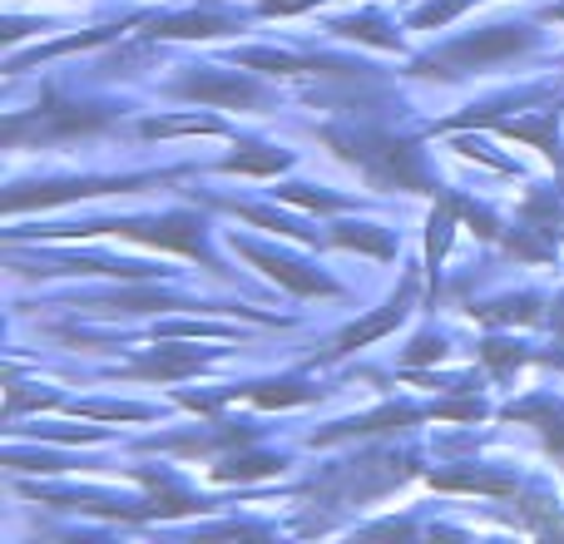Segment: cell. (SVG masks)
<instances>
[{"instance_id":"484cf974","label":"cell","mask_w":564,"mask_h":544,"mask_svg":"<svg viewBox=\"0 0 564 544\" xmlns=\"http://www.w3.org/2000/svg\"><path fill=\"white\" fill-rule=\"evenodd\" d=\"M545 436H550V446H555L560 460H564V416H550L545 411Z\"/></svg>"},{"instance_id":"e0dca14e","label":"cell","mask_w":564,"mask_h":544,"mask_svg":"<svg viewBox=\"0 0 564 544\" xmlns=\"http://www.w3.org/2000/svg\"><path fill=\"white\" fill-rule=\"evenodd\" d=\"M278 470H282L278 456H248V460H224L214 476L218 480H258V476H278Z\"/></svg>"},{"instance_id":"83f0119b","label":"cell","mask_w":564,"mask_h":544,"mask_svg":"<svg viewBox=\"0 0 564 544\" xmlns=\"http://www.w3.org/2000/svg\"><path fill=\"white\" fill-rule=\"evenodd\" d=\"M550 15H560V20H564V6H555V10H550Z\"/></svg>"},{"instance_id":"6da1fadb","label":"cell","mask_w":564,"mask_h":544,"mask_svg":"<svg viewBox=\"0 0 564 544\" xmlns=\"http://www.w3.org/2000/svg\"><path fill=\"white\" fill-rule=\"evenodd\" d=\"M327 144H337L341 159L367 168V178L377 188H411V194H431L426 174H421V159L411 144H397L387 134H341V129H327Z\"/></svg>"},{"instance_id":"3957f363","label":"cell","mask_w":564,"mask_h":544,"mask_svg":"<svg viewBox=\"0 0 564 544\" xmlns=\"http://www.w3.org/2000/svg\"><path fill=\"white\" fill-rule=\"evenodd\" d=\"M149 178H69V184H45L30 194H6V214L20 208H50V204H69V198H99V194H134Z\"/></svg>"},{"instance_id":"ba28073f","label":"cell","mask_w":564,"mask_h":544,"mask_svg":"<svg viewBox=\"0 0 564 544\" xmlns=\"http://www.w3.org/2000/svg\"><path fill=\"white\" fill-rule=\"evenodd\" d=\"M184 99H198V105H253L258 89L238 75H198V79H184L178 85Z\"/></svg>"},{"instance_id":"4316f807","label":"cell","mask_w":564,"mask_h":544,"mask_svg":"<svg viewBox=\"0 0 564 544\" xmlns=\"http://www.w3.org/2000/svg\"><path fill=\"white\" fill-rule=\"evenodd\" d=\"M555 327H560V337H564V302L555 307Z\"/></svg>"},{"instance_id":"8fae6325","label":"cell","mask_w":564,"mask_h":544,"mask_svg":"<svg viewBox=\"0 0 564 544\" xmlns=\"http://www.w3.org/2000/svg\"><path fill=\"white\" fill-rule=\"evenodd\" d=\"M224 30H234V20H224V15H178V20H159L149 35H159V40H214V35H224Z\"/></svg>"},{"instance_id":"7c38bea8","label":"cell","mask_w":564,"mask_h":544,"mask_svg":"<svg viewBox=\"0 0 564 544\" xmlns=\"http://www.w3.org/2000/svg\"><path fill=\"white\" fill-rule=\"evenodd\" d=\"M436 490H480V496H516L510 476H480V470H451V476H431Z\"/></svg>"},{"instance_id":"30bf717a","label":"cell","mask_w":564,"mask_h":544,"mask_svg":"<svg viewBox=\"0 0 564 544\" xmlns=\"http://www.w3.org/2000/svg\"><path fill=\"white\" fill-rule=\"evenodd\" d=\"M208 357H198V351H154L149 361H134V367L124 371V377H149V381H178V377H194V371H204Z\"/></svg>"},{"instance_id":"8992f818","label":"cell","mask_w":564,"mask_h":544,"mask_svg":"<svg viewBox=\"0 0 564 544\" xmlns=\"http://www.w3.org/2000/svg\"><path fill=\"white\" fill-rule=\"evenodd\" d=\"M411 297H416V282H406V287H401L397 297H391L381 312H371L367 322H357V327H347V331H341V337H337V347H332V357H341V351H357V347H367V341L387 337V331L397 327V322L411 312Z\"/></svg>"},{"instance_id":"d4e9b609","label":"cell","mask_w":564,"mask_h":544,"mask_svg":"<svg viewBox=\"0 0 564 544\" xmlns=\"http://www.w3.org/2000/svg\"><path fill=\"white\" fill-rule=\"evenodd\" d=\"M441 421H476L480 416V401H451V406H436Z\"/></svg>"},{"instance_id":"7402d4cb","label":"cell","mask_w":564,"mask_h":544,"mask_svg":"<svg viewBox=\"0 0 564 544\" xmlns=\"http://www.w3.org/2000/svg\"><path fill=\"white\" fill-rule=\"evenodd\" d=\"M441 357H446V341L441 337H416L401 361H406V367H421V361H441Z\"/></svg>"},{"instance_id":"277c9868","label":"cell","mask_w":564,"mask_h":544,"mask_svg":"<svg viewBox=\"0 0 564 544\" xmlns=\"http://www.w3.org/2000/svg\"><path fill=\"white\" fill-rule=\"evenodd\" d=\"M530 45V35L525 30H510V25H500V30H486V35H470V40H456V45L446 50L441 59H426V75L436 65H490V59H500V55H516V50H525Z\"/></svg>"},{"instance_id":"9a60e30c","label":"cell","mask_w":564,"mask_h":544,"mask_svg":"<svg viewBox=\"0 0 564 544\" xmlns=\"http://www.w3.org/2000/svg\"><path fill=\"white\" fill-rule=\"evenodd\" d=\"M332 243H337V248H361V253H371V258H391V253H397V243H391L387 233H371V228H337V233H332Z\"/></svg>"},{"instance_id":"52a82bcc","label":"cell","mask_w":564,"mask_h":544,"mask_svg":"<svg viewBox=\"0 0 564 544\" xmlns=\"http://www.w3.org/2000/svg\"><path fill=\"white\" fill-rule=\"evenodd\" d=\"M238 253H243L248 263L263 268L273 282H282V287H292V292H307V297H312V292H322V297H332V292H337V282L317 278V272H302L297 263H288V258H273V253H263V248H253V243H243Z\"/></svg>"},{"instance_id":"ac0fdd59","label":"cell","mask_w":564,"mask_h":544,"mask_svg":"<svg viewBox=\"0 0 564 544\" xmlns=\"http://www.w3.org/2000/svg\"><path fill=\"white\" fill-rule=\"evenodd\" d=\"M332 30L351 40H371V45H397V35H381V20H337Z\"/></svg>"},{"instance_id":"2e32d148","label":"cell","mask_w":564,"mask_h":544,"mask_svg":"<svg viewBox=\"0 0 564 544\" xmlns=\"http://www.w3.org/2000/svg\"><path fill=\"white\" fill-rule=\"evenodd\" d=\"M144 134H149V139H159V134H224V124H218V119H208V115H188V119H149Z\"/></svg>"},{"instance_id":"5b68a950","label":"cell","mask_w":564,"mask_h":544,"mask_svg":"<svg viewBox=\"0 0 564 544\" xmlns=\"http://www.w3.org/2000/svg\"><path fill=\"white\" fill-rule=\"evenodd\" d=\"M105 124V115H95V109H40L35 119H10L6 124V144H15L20 134L40 139V144H50V139H65V134H89V129Z\"/></svg>"},{"instance_id":"44dd1931","label":"cell","mask_w":564,"mask_h":544,"mask_svg":"<svg viewBox=\"0 0 564 544\" xmlns=\"http://www.w3.org/2000/svg\"><path fill=\"white\" fill-rule=\"evenodd\" d=\"M238 218H248V224H263V228H273V233L282 238H307L297 224H288V218H273V214H263V208H234Z\"/></svg>"},{"instance_id":"7a4b0ae2","label":"cell","mask_w":564,"mask_h":544,"mask_svg":"<svg viewBox=\"0 0 564 544\" xmlns=\"http://www.w3.org/2000/svg\"><path fill=\"white\" fill-rule=\"evenodd\" d=\"M95 233H115V238H134V243H149V248H174V253H188V258H204L214 268L204 248V224L188 214H174V218H154V224H85V228H50L45 238H95Z\"/></svg>"},{"instance_id":"cb8c5ba5","label":"cell","mask_w":564,"mask_h":544,"mask_svg":"<svg viewBox=\"0 0 564 544\" xmlns=\"http://www.w3.org/2000/svg\"><path fill=\"white\" fill-rule=\"evenodd\" d=\"M278 194L302 208H341V198H332V194H302V188H278Z\"/></svg>"},{"instance_id":"ffe728a7","label":"cell","mask_w":564,"mask_h":544,"mask_svg":"<svg viewBox=\"0 0 564 544\" xmlns=\"http://www.w3.org/2000/svg\"><path fill=\"white\" fill-rule=\"evenodd\" d=\"M466 6H476V0H431L426 10H416V25H446V20L460 15Z\"/></svg>"},{"instance_id":"d6986e66","label":"cell","mask_w":564,"mask_h":544,"mask_svg":"<svg viewBox=\"0 0 564 544\" xmlns=\"http://www.w3.org/2000/svg\"><path fill=\"white\" fill-rule=\"evenodd\" d=\"M312 396H317L312 387H263V391H253L258 406H297V401H312Z\"/></svg>"},{"instance_id":"5bb4252c","label":"cell","mask_w":564,"mask_h":544,"mask_svg":"<svg viewBox=\"0 0 564 544\" xmlns=\"http://www.w3.org/2000/svg\"><path fill=\"white\" fill-rule=\"evenodd\" d=\"M292 154H278V149H258V154H234L224 159V174H278L288 168Z\"/></svg>"},{"instance_id":"4fadbf2b","label":"cell","mask_w":564,"mask_h":544,"mask_svg":"<svg viewBox=\"0 0 564 544\" xmlns=\"http://www.w3.org/2000/svg\"><path fill=\"white\" fill-rule=\"evenodd\" d=\"M451 233H456V204H451V198H441L436 214H431V233H426V268H436L441 258H446Z\"/></svg>"},{"instance_id":"603a6c76","label":"cell","mask_w":564,"mask_h":544,"mask_svg":"<svg viewBox=\"0 0 564 544\" xmlns=\"http://www.w3.org/2000/svg\"><path fill=\"white\" fill-rule=\"evenodd\" d=\"M480 357H486L496 371H506V367H516V361H525V351L506 347V341H486V347H480Z\"/></svg>"},{"instance_id":"9c48e42d","label":"cell","mask_w":564,"mask_h":544,"mask_svg":"<svg viewBox=\"0 0 564 544\" xmlns=\"http://www.w3.org/2000/svg\"><path fill=\"white\" fill-rule=\"evenodd\" d=\"M555 124H560V109H545L540 119H496V129L506 139H525V144H535L545 159L564 164V154H560V144H555Z\"/></svg>"}]
</instances>
